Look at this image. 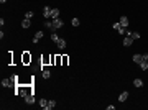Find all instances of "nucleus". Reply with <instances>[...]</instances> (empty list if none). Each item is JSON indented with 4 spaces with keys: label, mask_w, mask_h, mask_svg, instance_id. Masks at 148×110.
Segmentation results:
<instances>
[{
    "label": "nucleus",
    "mask_w": 148,
    "mask_h": 110,
    "mask_svg": "<svg viewBox=\"0 0 148 110\" xmlns=\"http://www.w3.org/2000/svg\"><path fill=\"white\" fill-rule=\"evenodd\" d=\"M63 26H64V21L61 18H54L53 20V30H51V31H56L58 28H63Z\"/></svg>",
    "instance_id": "1"
},
{
    "label": "nucleus",
    "mask_w": 148,
    "mask_h": 110,
    "mask_svg": "<svg viewBox=\"0 0 148 110\" xmlns=\"http://www.w3.org/2000/svg\"><path fill=\"white\" fill-rule=\"evenodd\" d=\"M132 43H133V38L130 36V35H127V36L123 38V46H125V48H128Z\"/></svg>",
    "instance_id": "2"
},
{
    "label": "nucleus",
    "mask_w": 148,
    "mask_h": 110,
    "mask_svg": "<svg viewBox=\"0 0 148 110\" xmlns=\"http://www.w3.org/2000/svg\"><path fill=\"white\" fill-rule=\"evenodd\" d=\"M25 102H27V104H35V95H33V92H30L27 97H25Z\"/></svg>",
    "instance_id": "3"
},
{
    "label": "nucleus",
    "mask_w": 148,
    "mask_h": 110,
    "mask_svg": "<svg viewBox=\"0 0 148 110\" xmlns=\"http://www.w3.org/2000/svg\"><path fill=\"white\" fill-rule=\"evenodd\" d=\"M2 85H3V87H12V85H15V82H13L12 79H3V81H2Z\"/></svg>",
    "instance_id": "4"
},
{
    "label": "nucleus",
    "mask_w": 148,
    "mask_h": 110,
    "mask_svg": "<svg viewBox=\"0 0 148 110\" xmlns=\"http://www.w3.org/2000/svg\"><path fill=\"white\" fill-rule=\"evenodd\" d=\"M127 99H128V92H127V91H123V92L120 94V95H119V102H125Z\"/></svg>",
    "instance_id": "5"
},
{
    "label": "nucleus",
    "mask_w": 148,
    "mask_h": 110,
    "mask_svg": "<svg viewBox=\"0 0 148 110\" xmlns=\"http://www.w3.org/2000/svg\"><path fill=\"white\" fill-rule=\"evenodd\" d=\"M43 17H45V18H51V8H49V7H45V8H43Z\"/></svg>",
    "instance_id": "6"
},
{
    "label": "nucleus",
    "mask_w": 148,
    "mask_h": 110,
    "mask_svg": "<svg viewBox=\"0 0 148 110\" xmlns=\"http://www.w3.org/2000/svg\"><path fill=\"white\" fill-rule=\"evenodd\" d=\"M43 35H45L43 31H36V33H35V38H33V43H38V41L43 38Z\"/></svg>",
    "instance_id": "7"
},
{
    "label": "nucleus",
    "mask_w": 148,
    "mask_h": 110,
    "mask_svg": "<svg viewBox=\"0 0 148 110\" xmlns=\"http://www.w3.org/2000/svg\"><path fill=\"white\" fill-rule=\"evenodd\" d=\"M133 63H137V64H140L141 61H143V54H133Z\"/></svg>",
    "instance_id": "8"
},
{
    "label": "nucleus",
    "mask_w": 148,
    "mask_h": 110,
    "mask_svg": "<svg viewBox=\"0 0 148 110\" xmlns=\"http://www.w3.org/2000/svg\"><path fill=\"white\" fill-rule=\"evenodd\" d=\"M30 26H31L30 18H23V21H21V28H30Z\"/></svg>",
    "instance_id": "9"
},
{
    "label": "nucleus",
    "mask_w": 148,
    "mask_h": 110,
    "mask_svg": "<svg viewBox=\"0 0 148 110\" xmlns=\"http://www.w3.org/2000/svg\"><path fill=\"white\" fill-rule=\"evenodd\" d=\"M51 18H59V10L58 8H51Z\"/></svg>",
    "instance_id": "10"
},
{
    "label": "nucleus",
    "mask_w": 148,
    "mask_h": 110,
    "mask_svg": "<svg viewBox=\"0 0 148 110\" xmlns=\"http://www.w3.org/2000/svg\"><path fill=\"white\" fill-rule=\"evenodd\" d=\"M128 23H130V21H128V18H127V17H122V18H120V25H122L123 28L128 26Z\"/></svg>",
    "instance_id": "11"
},
{
    "label": "nucleus",
    "mask_w": 148,
    "mask_h": 110,
    "mask_svg": "<svg viewBox=\"0 0 148 110\" xmlns=\"http://www.w3.org/2000/svg\"><path fill=\"white\" fill-rule=\"evenodd\" d=\"M56 45H58V48H59V49H64V48H66V41L63 39V38H59V41H58Z\"/></svg>",
    "instance_id": "12"
},
{
    "label": "nucleus",
    "mask_w": 148,
    "mask_h": 110,
    "mask_svg": "<svg viewBox=\"0 0 148 110\" xmlns=\"http://www.w3.org/2000/svg\"><path fill=\"white\" fill-rule=\"evenodd\" d=\"M56 107V102L54 100H48V105H46V109L45 110H51V109H54Z\"/></svg>",
    "instance_id": "13"
},
{
    "label": "nucleus",
    "mask_w": 148,
    "mask_h": 110,
    "mask_svg": "<svg viewBox=\"0 0 148 110\" xmlns=\"http://www.w3.org/2000/svg\"><path fill=\"white\" fill-rule=\"evenodd\" d=\"M138 66H140V69H141V71H147V69H148V63H147V61H141Z\"/></svg>",
    "instance_id": "14"
},
{
    "label": "nucleus",
    "mask_w": 148,
    "mask_h": 110,
    "mask_svg": "<svg viewBox=\"0 0 148 110\" xmlns=\"http://www.w3.org/2000/svg\"><path fill=\"white\" fill-rule=\"evenodd\" d=\"M133 85H135V87H143V81H141V79H135V81H133Z\"/></svg>",
    "instance_id": "15"
},
{
    "label": "nucleus",
    "mask_w": 148,
    "mask_h": 110,
    "mask_svg": "<svg viewBox=\"0 0 148 110\" xmlns=\"http://www.w3.org/2000/svg\"><path fill=\"white\" fill-rule=\"evenodd\" d=\"M43 77H45V79H49V77H51V71L45 69V71H43Z\"/></svg>",
    "instance_id": "16"
},
{
    "label": "nucleus",
    "mask_w": 148,
    "mask_h": 110,
    "mask_svg": "<svg viewBox=\"0 0 148 110\" xmlns=\"http://www.w3.org/2000/svg\"><path fill=\"white\" fill-rule=\"evenodd\" d=\"M51 39H53V41H54V43H58V41H59V36H58V35H56L54 31H53V33H51Z\"/></svg>",
    "instance_id": "17"
},
{
    "label": "nucleus",
    "mask_w": 148,
    "mask_h": 110,
    "mask_svg": "<svg viewBox=\"0 0 148 110\" xmlns=\"http://www.w3.org/2000/svg\"><path fill=\"white\" fill-rule=\"evenodd\" d=\"M40 105H41L43 109H46V105H48V100H46V99H41V100H40Z\"/></svg>",
    "instance_id": "18"
},
{
    "label": "nucleus",
    "mask_w": 148,
    "mask_h": 110,
    "mask_svg": "<svg viewBox=\"0 0 148 110\" xmlns=\"http://www.w3.org/2000/svg\"><path fill=\"white\" fill-rule=\"evenodd\" d=\"M79 23H81L79 18H73V21H71V25H73V26H79Z\"/></svg>",
    "instance_id": "19"
},
{
    "label": "nucleus",
    "mask_w": 148,
    "mask_h": 110,
    "mask_svg": "<svg viewBox=\"0 0 148 110\" xmlns=\"http://www.w3.org/2000/svg\"><path fill=\"white\" fill-rule=\"evenodd\" d=\"M33 15H35V13H33V12H27V13H25V18H33Z\"/></svg>",
    "instance_id": "20"
},
{
    "label": "nucleus",
    "mask_w": 148,
    "mask_h": 110,
    "mask_svg": "<svg viewBox=\"0 0 148 110\" xmlns=\"http://www.w3.org/2000/svg\"><path fill=\"white\" fill-rule=\"evenodd\" d=\"M18 94L21 95V97H27V95H28V92L25 91V89H20V92H18Z\"/></svg>",
    "instance_id": "21"
},
{
    "label": "nucleus",
    "mask_w": 148,
    "mask_h": 110,
    "mask_svg": "<svg viewBox=\"0 0 148 110\" xmlns=\"http://www.w3.org/2000/svg\"><path fill=\"white\" fill-rule=\"evenodd\" d=\"M45 26H48L49 30H53V20H51V21H46V23H45Z\"/></svg>",
    "instance_id": "22"
},
{
    "label": "nucleus",
    "mask_w": 148,
    "mask_h": 110,
    "mask_svg": "<svg viewBox=\"0 0 148 110\" xmlns=\"http://www.w3.org/2000/svg\"><path fill=\"white\" fill-rule=\"evenodd\" d=\"M112 26L115 28V30H119V28H120L122 25H120V21H117V23H114V25H112Z\"/></svg>",
    "instance_id": "23"
},
{
    "label": "nucleus",
    "mask_w": 148,
    "mask_h": 110,
    "mask_svg": "<svg viewBox=\"0 0 148 110\" xmlns=\"http://www.w3.org/2000/svg\"><path fill=\"white\" fill-rule=\"evenodd\" d=\"M143 61H147V63H148V54H143Z\"/></svg>",
    "instance_id": "24"
},
{
    "label": "nucleus",
    "mask_w": 148,
    "mask_h": 110,
    "mask_svg": "<svg viewBox=\"0 0 148 110\" xmlns=\"http://www.w3.org/2000/svg\"><path fill=\"white\" fill-rule=\"evenodd\" d=\"M5 2H7V0H0V3H5Z\"/></svg>",
    "instance_id": "25"
}]
</instances>
